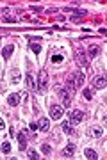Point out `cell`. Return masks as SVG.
<instances>
[{
    "label": "cell",
    "instance_id": "obj_1",
    "mask_svg": "<svg viewBox=\"0 0 107 160\" xmlns=\"http://www.w3.org/2000/svg\"><path fill=\"white\" fill-rule=\"evenodd\" d=\"M75 61L78 66H87V55H86V48L82 46H75Z\"/></svg>",
    "mask_w": 107,
    "mask_h": 160
},
{
    "label": "cell",
    "instance_id": "obj_2",
    "mask_svg": "<svg viewBox=\"0 0 107 160\" xmlns=\"http://www.w3.org/2000/svg\"><path fill=\"white\" fill-rule=\"evenodd\" d=\"M55 89H57V96H59L61 102H62V109L71 107V94H70L66 89H62V87H55Z\"/></svg>",
    "mask_w": 107,
    "mask_h": 160
},
{
    "label": "cell",
    "instance_id": "obj_3",
    "mask_svg": "<svg viewBox=\"0 0 107 160\" xmlns=\"http://www.w3.org/2000/svg\"><path fill=\"white\" fill-rule=\"evenodd\" d=\"M68 80H70L75 87H82V85H84V80H86V75H84L82 71H73Z\"/></svg>",
    "mask_w": 107,
    "mask_h": 160
},
{
    "label": "cell",
    "instance_id": "obj_4",
    "mask_svg": "<svg viewBox=\"0 0 107 160\" xmlns=\"http://www.w3.org/2000/svg\"><path fill=\"white\" fill-rule=\"evenodd\" d=\"M70 125H78V123H82V119H84V112L82 110H70Z\"/></svg>",
    "mask_w": 107,
    "mask_h": 160
},
{
    "label": "cell",
    "instance_id": "obj_5",
    "mask_svg": "<svg viewBox=\"0 0 107 160\" xmlns=\"http://www.w3.org/2000/svg\"><path fill=\"white\" fill-rule=\"evenodd\" d=\"M46 84H48V73L45 69H41L39 71V80H37V91H45Z\"/></svg>",
    "mask_w": 107,
    "mask_h": 160
},
{
    "label": "cell",
    "instance_id": "obj_6",
    "mask_svg": "<svg viewBox=\"0 0 107 160\" xmlns=\"http://www.w3.org/2000/svg\"><path fill=\"white\" fill-rule=\"evenodd\" d=\"M62 114H64V109H62V107H59V105L50 107V118H52V119L59 121V119L62 118Z\"/></svg>",
    "mask_w": 107,
    "mask_h": 160
},
{
    "label": "cell",
    "instance_id": "obj_7",
    "mask_svg": "<svg viewBox=\"0 0 107 160\" xmlns=\"http://www.w3.org/2000/svg\"><path fill=\"white\" fill-rule=\"evenodd\" d=\"M16 137H18V142H20V150H21V151H25V148H27V135H25V130L18 132V134H16Z\"/></svg>",
    "mask_w": 107,
    "mask_h": 160
},
{
    "label": "cell",
    "instance_id": "obj_8",
    "mask_svg": "<svg viewBox=\"0 0 107 160\" xmlns=\"http://www.w3.org/2000/svg\"><path fill=\"white\" fill-rule=\"evenodd\" d=\"M37 128H39L41 132H48V130H50V121H48L46 118H39V121H37Z\"/></svg>",
    "mask_w": 107,
    "mask_h": 160
},
{
    "label": "cell",
    "instance_id": "obj_9",
    "mask_svg": "<svg viewBox=\"0 0 107 160\" xmlns=\"http://www.w3.org/2000/svg\"><path fill=\"white\" fill-rule=\"evenodd\" d=\"M87 52H89V59H95L98 55V52H100V46L98 45H89L87 46Z\"/></svg>",
    "mask_w": 107,
    "mask_h": 160
},
{
    "label": "cell",
    "instance_id": "obj_10",
    "mask_svg": "<svg viewBox=\"0 0 107 160\" xmlns=\"http://www.w3.org/2000/svg\"><path fill=\"white\" fill-rule=\"evenodd\" d=\"M89 135H91L93 139H98V137H102V135H103V130H102L100 126H93V128L89 130Z\"/></svg>",
    "mask_w": 107,
    "mask_h": 160
},
{
    "label": "cell",
    "instance_id": "obj_11",
    "mask_svg": "<svg viewBox=\"0 0 107 160\" xmlns=\"http://www.w3.org/2000/svg\"><path fill=\"white\" fill-rule=\"evenodd\" d=\"M93 84H95V87H96V89H103V87H105V77H103V75L96 77Z\"/></svg>",
    "mask_w": 107,
    "mask_h": 160
},
{
    "label": "cell",
    "instance_id": "obj_12",
    "mask_svg": "<svg viewBox=\"0 0 107 160\" xmlns=\"http://www.w3.org/2000/svg\"><path fill=\"white\" fill-rule=\"evenodd\" d=\"M7 103H9L11 107H16V105L20 103V94H9V96H7Z\"/></svg>",
    "mask_w": 107,
    "mask_h": 160
},
{
    "label": "cell",
    "instance_id": "obj_13",
    "mask_svg": "<svg viewBox=\"0 0 107 160\" xmlns=\"http://www.w3.org/2000/svg\"><path fill=\"white\" fill-rule=\"evenodd\" d=\"M12 50H14V46H12V45H7V46H4V50H2V57H4V59L7 61V59L11 57Z\"/></svg>",
    "mask_w": 107,
    "mask_h": 160
},
{
    "label": "cell",
    "instance_id": "obj_14",
    "mask_svg": "<svg viewBox=\"0 0 107 160\" xmlns=\"http://www.w3.org/2000/svg\"><path fill=\"white\" fill-rule=\"evenodd\" d=\"M84 155H86V159H89V160H96V159H98L96 151L91 150V148H86V150H84Z\"/></svg>",
    "mask_w": 107,
    "mask_h": 160
},
{
    "label": "cell",
    "instance_id": "obj_15",
    "mask_svg": "<svg viewBox=\"0 0 107 160\" xmlns=\"http://www.w3.org/2000/svg\"><path fill=\"white\" fill-rule=\"evenodd\" d=\"M62 153H64L66 157H70V155H73V153H75V144H71V142H70V144H68V146H66V148L62 150Z\"/></svg>",
    "mask_w": 107,
    "mask_h": 160
},
{
    "label": "cell",
    "instance_id": "obj_16",
    "mask_svg": "<svg viewBox=\"0 0 107 160\" xmlns=\"http://www.w3.org/2000/svg\"><path fill=\"white\" fill-rule=\"evenodd\" d=\"M62 132H64L66 135H71V134H75V130H73V126H71L70 123H64V125H62Z\"/></svg>",
    "mask_w": 107,
    "mask_h": 160
},
{
    "label": "cell",
    "instance_id": "obj_17",
    "mask_svg": "<svg viewBox=\"0 0 107 160\" xmlns=\"http://www.w3.org/2000/svg\"><path fill=\"white\" fill-rule=\"evenodd\" d=\"M62 61H64V55H62V53H54V55H52V62H54V64H59V62H62Z\"/></svg>",
    "mask_w": 107,
    "mask_h": 160
},
{
    "label": "cell",
    "instance_id": "obj_18",
    "mask_svg": "<svg viewBox=\"0 0 107 160\" xmlns=\"http://www.w3.org/2000/svg\"><path fill=\"white\" fill-rule=\"evenodd\" d=\"M27 87L32 91V89H36V85H34V78H32V75H27Z\"/></svg>",
    "mask_w": 107,
    "mask_h": 160
},
{
    "label": "cell",
    "instance_id": "obj_19",
    "mask_svg": "<svg viewBox=\"0 0 107 160\" xmlns=\"http://www.w3.org/2000/svg\"><path fill=\"white\" fill-rule=\"evenodd\" d=\"M27 157H29V160H39L37 153H36L34 150H29V151H27Z\"/></svg>",
    "mask_w": 107,
    "mask_h": 160
},
{
    "label": "cell",
    "instance_id": "obj_20",
    "mask_svg": "<svg viewBox=\"0 0 107 160\" xmlns=\"http://www.w3.org/2000/svg\"><path fill=\"white\" fill-rule=\"evenodd\" d=\"M30 46V50L34 52V53H39L41 52V45H37V43H32V45H29Z\"/></svg>",
    "mask_w": 107,
    "mask_h": 160
},
{
    "label": "cell",
    "instance_id": "obj_21",
    "mask_svg": "<svg viewBox=\"0 0 107 160\" xmlns=\"http://www.w3.org/2000/svg\"><path fill=\"white\" fill-rule=\"evenodd\" d=\"M2 151H4L5 155L11 153V144H9V142H4V144H2Z\"/></svg>",
    "mask_w": 107,
    "mask_h": 160
},
{
    "label": "cell",
    "instance_id": "obj_22",
    "mask_svg": "<svg viewBox=\"0 0 107 160\" xmlns=\"http://www.w3.org/2000/svg\"><path fill=\"white\" fill-rule=\"evenodd\" d=\"M41 151H43L45 155H50V153H52V148H50L48 144H43V146H41Z\"/></svg>",
    "mask_w": 107,
    "mask_h": 160
},
{
    "label": "cell",
    "instance_id": "obj_23",
    "mask_svg": "<svg viewBox=\"0 0 107 160\" xmlns=\"http://www.w3.org/2000/svg\"><path fill=\"white\" fill-rule=\"evenodd\" d=\"M84 98H86V100H91V98H93V94H91L89 89H84Z\"/></svg>",
    "mask_w": 107,
    "mask_h": 160
},
{
    "label": "cell",
    "instance_id": "obj_24",
    "mask_svg": "<svg viewBox=\"0 0 107 160\" xmlns=\"http://www.w3.org/2000/svg\"><path fill=\"white\" fill-rule=\"evenodd\" d=\"M18 80H20V73H18V71H14V73H12V82L16 84Z\"/></svg>",
    "mask_w": 107,
    "mask_h": 160
},
{
    "label": "cell",
    "instance_id": "obj_25",
    "mask_svg": "<svg viewBox=\"0 0 107 160\" xmlns=\"http://www.w3.org/2000/svg\"><path fill=\"white\" fill-rule=\"evenodd\" d=\"M30 130L36 132V130H37V123H30Z\"/></svg>",
    "mask_w": 107,
    "mask_h": 160
},
{
    "label": "cell",
    "instance_id": "obj_26",
    "mask_svg": "<svg viewBox=\"0 0 107 160\" xmlns=\"http://www.w3.org/2000/svg\"><path fill=\"white\" fill-rule=\"evenodd\" d=\"M5 21H7V23H12V21H14V18H11V16H5Z\"/></svg>",
    "mask_w": 107,
    "mask_h": 160
},
{
    "label": "cell",
    "instance_id": "obj_27",
    "mask_svg": "<svg viewBox=\"0 0 107 160\" xmlns=\"http://www.w3.org/2000/svg\"><path fill=\"white\" fill-rule=\"evenodd\" d=\"M4 128H5V123H4V119L0 118V130H4Z\"/></svg>",
    "mask_w": 107,
    "mask_h": 160
},
{
    "label": "cell",
    "instance_id": "obj_28",
    "mask_svg": "<svg viewBox=\"0 0 107 160\" xmlns=\"http://www.w3.org/2000/svg\"><path fill=\"white\" fill-rule=\"evenodd\" d=\"M12 160H16V159H12Z\"/></svg>",
    "mask_w": 107,
    "mask_h": 160
}]
</instances>
